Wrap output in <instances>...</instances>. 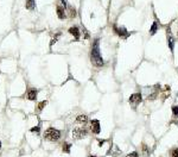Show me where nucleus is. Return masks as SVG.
I'll return each mask as SVG.
<instances>
[{
  "label": "nucleus",
  "instance_id": "obj_1",
  "mask_svg": "<svg viewBox=\"0 0 178 157\" xmlns=\"http://www.w3.org/2000/svg\"><path fill=\"white\" fill-rule=\"evenodd\" d=\"M90 61H91V63H93L96 68H101V67H103V64H104L103 59L101 57V54H100V39H99V38H95V41H94L93 44H91V49H90Z\"/></svg>",
  "mask_w": 178,
  "mask_h": 157
},
{
  "label": "nucleus",
  "instance_id": "obj_2",
  "mask_svg": "<svg viewBox=\"0 0 178 157\" xmlns=\"http://www.w3.org/2000/svg\"><path fill=\"white\" fill-rule=\"evenodd\" d=\"M44 138L49 142H57L61 138V131L55 127H49L44 132Z\"/></svg>",
  "mask_w": 178,
  "mask_h": 157
},
{
  "label": "nucleus",
  "instance_id": "obj_3",
  "mask_svg": "<svg viewBox=\"0 0 178 157\" xmlns=\"http://www.w3.org/2000/svg\"><path fill=\"white\" fill-rule=\"evenodd\" d=\"M113 29H114V32L120 37V38H122V39H126L127 37H129V32L127 31V29L125 27V26H120V27H118L116 25H113Z\"/></svg>",
  "mask_w": 178,
  "mask_h": 157
},
{
  "label": "nucleus",
  "instance_id": "obj_4",
  "mask_svg": "<svg viewBox=\"0 0 178 157\" xmlns=\"http://www.w3.org/2000/svg\"><path fill=\"white\" fill-rule=\"evenodd\" d=\"M87 137V130L83 127H75L73 130V138L74 139H82Z\"/></svg>",
  "mask_w": 178,
  "mask_h": 157
},
{
  "label": "nucleus",
  "instance_id": "obj_5",
  "mask_svg": "<svg viewBox=\"0 0 178 157\" xmlns=\"http://www.w3.org/2000/svg\"><path fill=\"white\" fill-rule=\"evenodd\" d=\"M166 41H168V47L169 49L171 50V53H174V49H175V38L172 36V32H171V29L168 27L166 29Z\"/></svg>",
  "mask_w": 178,
  "mask_h": 157
},
{
  "label": "nucleus",
  "instance_id": "obj_6",
  "mask_svg": "<svg viewBox=\"0 0 178 157\" xmlns=\"http://www.w3.org/2000/svg\"><path fill=\"white\" fill-rule=\"evenodd\" d=\"M141 100H143V96H141V93H134V94H132L131 96H129V99H128V101H129V104L133 106V107H135V106H138L140 102H141Z\"/></svg>",
  "mask_w": 178,
  "mask_h": 157
},
{
  "label": "nucleus",
  "instance_id": "obj_7",
  "mask_svg": "<svg viewBox=\"0 0 178 157\" xmlns=\"http://www.w3.org/2000/svg\"><path fill=\"white\" fill-rule=\"evenodd\" d=\"M90 131L94 133V135H99L100 131H101V125H100V121L97 119H94L90 121Z\"/></svg>",
  "mask_w": 178,
  "mask_h": 157
},
{
  "label": "nucleus",
  "instance_id": "obj_8",
  "mask_svg": "<svg viewBox=\"0 0 178 157\" xmlns=\"http://www.w3.org/2000/svg\"><path fill=\"white\" fill-rule=\"evenodd\" d=\"M37 94H38V90L36 88H30L27 90V94H26V98L31 101H35L37 99Z\"/></svg>",
  "mask_w": 178,
  "mask_h": 157
},
{
  "label": "nucleus",
  "instance_id": "obj_9",
  "mask_svg": "<svg viewBox=\"0 0 178 157\" xmlns=\"http://www.w3.org/2000/svg\"><path fill=\"white\" fill-rule=\"evenodd\" d=\"M120 154H121V150H120L115 144H112L110 149H109L108 153H107V155H109V156H119Z\"/></svg>",
  "mask_w": 178,
  "mask_h": 157
},
{
  "label": "nucleus",
  "instance_id": "obj_10",
  "mask_svg": "<svg viewBox=\"0 0 178 157\" xmlns=\"http://www.w3.org/2000/svg\"><path fill=\"white\" fill-rule=\"evenodd\" d=\"M69 32L74 36V38H75L76 41L80 39V37H81V32H80V29H79L77 26H71V27H69Z\"/></svg>",
  "mask_w": 178,
  "mask_h": 157
},
{
  "label": "nucleus",
  "instance_id": "obj_11",
  "mask_svg": "<svg viewBox=\"0 0 178 157\" xmlns=\"http://www.w3.org/2000/svg\"><path fill=\"white\" fill-rule=\"evenodd\" d=\"M56 12H57V16H58V18H60L61 20H64V19H65V17H67V14H65V7H63V6H57V7H56Z\"/></svg>",
  "mask_w": 178,
  "mask_h": 157
},
{
  "label": "nucleus",
  "instance_id": "obj_12",
  "mask_svg": "<svg viewBox=\"0 0 178 157\" xmlns=\"http://www.w3.org/2000/svg\"><path fill=\"white\" fill-rule=\"evenodd\" d=\"M76 121L79 123V124H87L88 123V117H87V114H79L77 117H76Z\"/></svg>",
  "mask_w": 178,
  "mask_h": 157
},
{
  "label": "nucleus",
  "instance_id": "obj_13",
  "mask_svg": "<svg viewBox=\"0 0 178 157\" xmlns=\"http://www.w3.org/2000/svg\"><path fill=\"white\" fill-rule=\"evenodd\" d=\"M25 7H26V10L33 11L35 7H36V0H26V2H25Z\"/></svg>",
  "mask_w": 178,
  "mask_h": 157
},
{
  "label": "nucleus",
  "instance_id": "obj_14",
  "mask_svg": "<svg viewBox=\"0 0 178 157\" xmlns=\"http://www.w3.org/2000/svg\"><path fill=\"white\" fill-rule=\"evenodd\" d=\"M141 148H143V157H150V155H151L150 148H149V147H147L145 143H143Z\"/></svg>",
  "mask_w": 178,
  "mask_h": 157
},
{
  "label": "nucleus",
  "instance_id": "obj_15",
  "mask_svg": "<svg viewBox=\"0 0 178 157\" xmlns=\"http://www.w3.org/2000/svg\"><path fill=\"white\" fill-rule=\"evenodd\" d=\"M68 12H69V17L70 18H74V17H76V14H77V12H76V8L74 7V6H68Z\"/></svg>",
  "mask_w": 178,
  "mask_h": 157
},
{
  "label": "nucleus",
  "instance_id": "obj_16",
  "mask_svg": "<svg viewBox=\"0 0 178 157\" xmlns=\"http://www.w3.org/2000/svg\"><path fill=\"white\" fill-rule=\"evenodd\" d=\"M70 149H71V144L70 143H64L63 147H62V150L65 154H70Z\"/></svg>",
  "mask_w": 178,
  "mask_h": 157
},
{
  "label": "nucleus",
  "instance_id": "obj_17",
  "mask_svg": "<svg viewBox=\"0 0 178 157\" xmlns=\"http://www.w3.org/2000/svg\"><path fill=\"white\" fill-rule=\"evenodd\" d=\"M157 31H158V23H157V21H154V23L152 24L151 29H150V35H154Z\"/></svg>",
  "mask_w": 178,
  "mask_h": 157
},
{
  "label": "nucleus",
  "instance_id": "obj_18",
  "mask_svg": "<svg viewBox=\"0 0 178 157\" xmlns=\"http://www.w3.org/2000/svg\"><path fill=\"white\" fill-rule=\"evenodd\" d=\"M46 104H48V101H46V100H43V101H40V102L38 104V106H37V110H38V111H42V110H43V108L46 106Z\"/></svg>",
  "mask_w": 178,
  "mask_h": 157
},
{
  "label": "nucleus",
  "instance_id": "obj_19",
  "mask_svg": "<svg viewBox=\"0 0 178 157\" xmlns=\"http://www.w3.org/2000/svg\"><path fill=\"white\" fill-rule=\"evenodd\" d=\"M60 36H61V32H57V33H56V35L54 36V38L51 39V43H50V47H52V45H54V44H55V43H56V42L58 41V37H60Z\"/></svg>",
  "mask_w": 178,
  "mask_h": 157
},
{
  "label": "nucleus",
  "instance_id": "obj_20",
  "mask_svg": "<svg viewBox=\"0 0 178 157\" xmlns=\"http://www.w3.org/2000/svg\"><path fill=\"white\" fill-rule=\"evenodd\" d=\"M172 114H174L175 117H178V105L172 107Z\"/></svg>",
  "mask_w": 178,
  "mask_h": 157
},
{
  "label": "nucleus",
  "instance_id": "obj_21",
  "mask_svg": "<svg viewBox=\"0 0 178 157\" xmlns=\"http://www.w3.org/2000/svg\"><path fill=\"white\" fill-rule=\"evenodd\" d=\"M157 94H158V93H157V92H154V93H152L151 95H149V96H147V99H149V100H154V99L157 98Z\"/></svg>",
  "mask_w": 178,
  "mask_h": 157
},
{
  "label": "nucleus",
  "instance_id": "obj_22",
  "mask_svg": "<svg viewBox=\"0 0 178 157\" xmlns=\"http://www.w3.org/2000/svg\"><path fill=\"white\" fill-rule=\"evenodd\" d=\"M171 157H178V148L174 149V150L171 151Z\"/></svg>",
  "mask_w": 178,
  "mask_h": 157
},
{
  "label": "nucleus",
  "instance_id": "obj_23",
  "mask_svg": "<svg viewBox=\"0 0 178 157\" xmlns=\"http://www.w3.org/2000/svg\"><path fill=\"white\" fill-rule=\"evenodd\" d=\"M126 157H139V154L137 153V151H133V153H131V154H128Z\"/></svg>",
  "mask_w": 178,
  "mask_h": 157
},
{
  "label": "nucleus",
  "instance_id": "obj_24",
  "mask_svg": "<svg viewBox=\"0 0 178 157\" xmlns=\"http://www.w3.org/2000/svg\"><path fill=\"white\" fill-rule=\"evenodd\" d=\"M30 131H31V132H36V133H38V132H39V126H35V127H32Z\"/></svg>",
  "mask_w": 178,
  "mask_h": 157
},
{
  "label": "nucleus",
  "instance_id": "obj_25",
  "mask_svg": "<svg viewBox=\"0 0 178 157\" xmlns=\"http://www.w3.org/2000/svg\"><path fill=\"white\" fill-rule=\"evenodd\" d=\"M104 143H106V141H104V139H103V141H102V139H99V147H102Z\"/></svg>",
  "mask_w": 178,
  "mask_h": 157
},
{
  "label": "nucleus",
  "instance_id": "obj_26",
  "mask_svg": "<svg viewBox=\"0 0 178 157\" xmlns=\"http://www.w3.org/2000/svg\"><path fill=\"white\" fill-rule=\"evenodd\" d=\"M61 2L63 4V7H67V0H61Z\"/></svg>",
  "mask_w": 178,
  "mask_h": 157
},
{
  "label": "nucleus",
  "instance_id": "obj_27",
  "mask_svg": "<svg viewBox=\"0 0 178 157\" xmlns=\"http://www.w3.org/2000/svg\"><path fill=\"white\" fill-rule=\"evenodd\" d=\"M89 157H96V156H94V155H91V156H89Z\"/></svg>",
  "mask_w": 178,
  "mask_h": 157
},
{
  "label": "nucleus",
  "instance_id": "obj_28",
  "mask_svg": "<svg viewBox=\"0 0 178 157\" xmlns=\"http://www.w3.org/2000/svg\"><path fill=\"white\" fill-rule=\"evenodd\" d=\"M0 149H1V142H0Z\"/></svg>",
  "mask_w": 178,
  "mask_h": 157
}]
</instances>
